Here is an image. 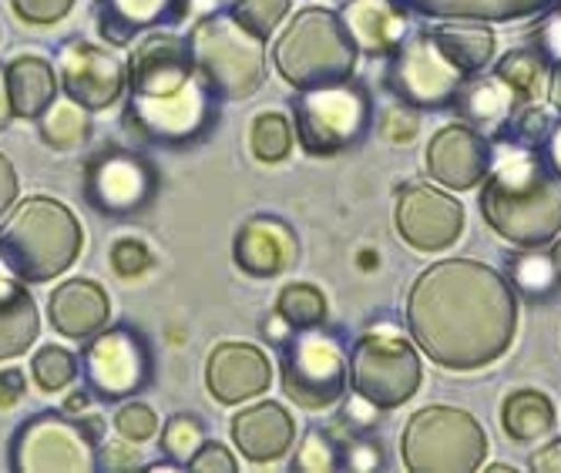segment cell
<instances>
[{
  "label": "cell",
  "mask_w": 561,
  "mask_h": 473,
  "mask_svg": "<svg viewBox=\"0 0 561 473\" xmlns=\"http://www.w3.org/2000/svg\"><path fill=\"white\" fill-rule=\"evenodd\" d=\"M407 333L431 362L454 373L497 362L518 333V292L478 258H444L407 292Z\"/></svg>",
  "instance_id": "obj_1"
},
{
  "label": "cell",
  "mask_w": 561,
  "mask_h": 473,
  "mask_svg": "<svg viewBox=\"0 0 561 473\" xmlns=\"http://www.w3.org/2000/svg\"><path fill=\"white\" fill-rule=\"evenodd\" d=\"M478 205L488 229L515 249L551 245L561 235V172L541 148L497 145Z\"/></svg>",
  "instance_id": "obj_2"
},
{
  "label": "cell",
  "mask_w": 561,
  "mask_h": 473,
  "mask_svg": "<svg viewBox=\"0 0 561 473\" xmlns=\"http://www.w3.org/2000/svg\"><path fill=\"white\" fill-rule=\"evenodd\" d=\"M84 249L75 212L47 195H27L0 226V262L24 282H47L68 273Z\"/></svg>",
  "instance_id": "obj_3"
},
{
  "label": "cell",
  "mask_w": 561,
  "mask_h": 473,
  "mask_svg": "<svg viewBox=\"0 0 561 473\" xmlns=\"http://www.w3.org/2000/svg\"><path fill=\"white\" fill-rule=\"evenodd\" d=\"M356 44L336 11L302 8L273 47L276 71L296 91L343 84L356 71Z\"/></svg>",
  "instance_id": "obj_4"
},
{
  "label": "cell",
  "mask_w": 561,
  "mask_h": 473,
  "mask_svg": "<svg viewBox=\"0 0 561 473\" xmlns=\"http://www.w3.org/2000/svg\"><path fill=\"white\" fill-rule=\"evenodd\" d=\"M188 55L198 81L216 97H249L266 81V41L232 14L202 18L188 34Z\"/></svg>",
  "instance_id": "obj_5"
},
{
  "label": "cell",
  "mask_w": 561,
  "mask_h": 473,
  "mask_svg": "<svg viewBox=\"0 0 561 473\" xmlns=\"http://www.w3.org/2000/svg\"><path fill=\"white\" fill-rule=\"evenodd\" d=\"M488 430L481 419L457 406H424L400 434V460L414 473H471L488 457Z\"/></svg>",
  "instance_id": "obj_6"
},
{
  "label": "cell",
  "mask_w": 561,
  "mask_h": 473,
  "mask_svg": "<svg viewBox=\"0 0 561 473\" xmlns=\"http://www.w3.org/2000/svg\"><path fill=\"white\" fill-rule=\"evenodd\" d=\"M424 362L411 336L377 323L356 336L350 349V387L377 409H397L421 390Z\"/></svg>",
  "instance_id": "obj_7"
},
{
  "label": "cell",
  "mask_w": 561,
  "mask_h": 473,
  "mask_svg": "<svg viewBox=\"0 0 561 473\" xmlns=\"http://www.w3.org/2000/svg\"><path fill=\"white\" fill-rule=\"evenodd\" d=\"M374 128V97L353 78L330 88L299 91L296 138L310 154H340L360 148Z\"/></svg>",
  "instance_id": "obj_8"
},
{
  "label": "cell",
  "mask_w": 561,
  "mask_h": 473,
  "mask_svg": "<svg viewBox=\"0 0 561 473\" xmlns=\"http://www.w3.org/2000/svg\"><path fill=\"white\" fill-rule=\"evenodd\" d=\"M468 74L450 61L431 31L407 34L397 50L387 55V88L407 108L440 112L450 108Z\"/></svg>",
  "instance_id": "obj_9"
},
{
  "label": "cell",
  "mask_w": 561,
  "mask_h": 473,
  "mask_svg": "<svg viewBox=\"0 0 561 473\" xmlns=\"http://www.w3.org/2000/svg\"><path fill=\"white\" fill-rule=\"evenodd\" d=\"M11 466L21 473H88L98 466V424L37 413L11 443Z\"/></svg>",
  "instance_id": "obj_10"
},
{
  "label": "cell",
  "mask_w": 561,
  "mask_h": 473,
  "mask_svg": "<svg viewBox=\"0 0 561 473\" xmlns=\"http://www.w3.org/2000/svg\"><path fill=\"white\" fill-rule=\"evenodd\" d=\"M350 383V356L343 343L320 326L296 330L283 346V390L302 409L333 406Z\"/></svg>",
  "instance_id": "obj_11"
},
{
  "label": "cell",
  "mask_w": 561,
  "mask_h": 473,
  "mask_svg": "<svg viewBox=\"0 0 561 473\" xmlns=\"http://www.w3.org/2000/svg\"><path fill=\"white\" fill-rule=\"evenodd\" d=\"M465 222H468L465 205L444 188L407 185L397 195L393 226L403 245H411L414 252H424V255L447 252L465 235Z\"/></svg>",
  "instance_id": "obj_12"
},
{
  "label": "cell",
  "mask_w": 561,
  "mask_h": 473,
  "mask_svg": "<svg viewBox=\"0 0 561 473\" xmlns=\"http://www.w3.org/2000/svg\"><path fill=\"white\" fill-rule=\"evenodd\" d=\"M84 380L101 400H122L148 383V349L131 330H101L84 349Z\"/></svg>",
  "instance_id": "obj_13"
},
{
  "label": "cell",
  "mask_w": 561,
  "mask_h": 473,
  "mask_svg": "<svg viewBox=\"0 0 561 473\" xmlns=\"http://www.w3.org/2000/svg\"><path fill=\"white\" fill-rule=\"evenodd\" d=\"M424 165L431 182H437L447 192L481 188V182L494 165V141L465 122L444 125L427 141Z\"/></svg>",
  "instance_id": "obj_14"
},
{
  "label": "cell",
  "mask_w": 561,
  "mask_h": 473,
  "mask_svg": "<svg viewBox=\"0 0 561 473\" xmlns=\"http://www.w3.org/2000/svg\"><path fill=\"white\" fill-rule=\"evenodd\" d=\"M209 94L206 84L195 78L172 91V94H148V97H131L128 104V122L151 141L165 145H185L195 141L202 131L209 128Z\"/></svg>",
  "instance_id": "obj_15"
},
{
  "label": "cell",
  "mask_w": 561,
  "mask_h": 473,
  "mask_svg": "<svg viewBox=\"0 0 561 473\" xmlns=\"http://www.w3.org/2000/svg\"><path fill=\"white\" fill-rule=\"evenodd\" d=\"M195 78L192 55H188V41L156 31L138 47L131 50L128 61V88L131 97H148V94H172L185 88Z\"/></svg>",
  "instance_id": "obj_16"
},
{
  "label": "cell",
  "mask_w": 561,
  "mask_h": 473,
  "mask_svg": "<svg viewBox=\"0 0 561 473\" xmlns=\"http://www.w3.org/2000/svg\"><path fill=\"white\" fill-rule=\"evenodd\" d=\"M206 383L213 400L236 406L245 400H256L273 383L270 356L252 343H219L206 362Z\"/></svg>",
  "instance_id": "obj_17"
},
{
  "label": "cell",
  "mask_w": 561,
  "mask_h": 473,
  "mask_svg": "<svg viewBox=\"0 0 561 473\" xmlns=\"http://www.w3.org/2000/svg\"><path fill=\"white\" fill-rule=\"evenodd\" d=\"M61 84L71 101L88 112H101L125 91V68L94 44L75 41L61 50Z\"/></svg>",
  "instance_id": "obj_18"
},
{
  "label": "cell",
  "mask_w": 561,
  "mask_h": 473,
  "mask_svg": "<svg viewBox=\"0 0 561 473\" xmlns=\"http://www.w3.org/2000/svg\"><path fill=\"white\" fill-rule=\"evenodd\" d=\"M151 195V172L141 158L125 151L98 154L88 169V198L101 212H135Z\"/></svg>",
  "instance_id": "obj_19"
},
{
  "label": "cell",
  "mask_w": 561,
  "mask_h": 473,
  "mask_svg": "<svg viewBox=\"0 0 561 473\" xmlns=\"http://www.w3.org/2000/svg\"><path fill=\"white\" fill-rule=\"evenodd\" d=\"M232 443L249 463H276L296 443V419L273 400L242 406L232 416Z\"/></svg>",
  "instance_id": "obj_20"
},
{
  "label": "cell",
  "mask_w": 561,
  "mask_h": 473,
  "mask_svg": "<svg viewBox=\"0 0 561 473\" xmlns=\"http://www.w3.org/2000/svg\"><path fill=\"white\" fill-rule=\"evenodd\" d=\"M236 266L252 276V279H273L279 273H286L296 255H299V242L293 235V229L273 216H256L249 219L239 232H236Z\"/></svg>",
  "instance_id": "obj_21"
},
{
  "label": "cell",
  "mask_w": 561,
  "mask_h": 473,
  "mask_svg": "<svg viewBox=\"0 0 561 473\" xmlns=\"http://www.w3.org/2000/svg\"><path fill=\"white\" fill-rule=\"evenodd\" d=\"M336 14L350 31L356 50H364L370 58H387L411 34V11L400 0H346Z\"/></svg>",
  "instance_id": "obj_22"
},
{
  "label": "cell",
  "mask_w": 561,
  "mask_h": 473,
  "mask_svg": "<svg viewBox=\"0 0 561 473\" xmlns=\"http://www.w3.org/2000/svg\"><path fill=\"white\" fill-rule=\"evenodd\" d=\"M50 326L68 339H91L112 320V299L94 279H68L47 299Z\"/></svg>",
  "instance_id": "obj_23"
},
{
  "label": "cell",
  "mask_w": 561,
  "mask_h": 473,
  "mask_svg": "<svg viewBox=\"0 0 561 473\" xmlns=\"http://www.w3.org/2000/svg\"><path fill=\"white\" fill-rule=\"evenodd\" d=\"M101 8V34L112 44H128L141 31L179 21L188 0H98Z\"/></svg>",
  "instance_id": "obj_24"
},
{
  "label": "cell",
  "mask_w": 561,
  "mask_h": 473,
  "mask_svg": "<svg viewBox=\"0 0 561 473\" xmlns=\"http://www.w3.org/2000/svg\"><path fill=\"white\" fill-rule=\"evenodd\" d=\"M411 14L437 21H518L554 8L558 0H400Z\"/></svg>",
  "instance_id": "obj_25"
},
{
  "label": "cell",
  "mask_w": 561,
  "mask_h": 473,
  "mask_svg": "<svg viewBox=\"0 0 561 473\" xmlns=\"http://www.w3.org/2000/svg\"><path fill=\"white\" fill-rule=\"evenodd\" d=\"M450 108L457 112V118H461L465 125L478 128L481 135L494 138L497 128L512 118V112L518 108V101L512 97V91H507L494 74L484 78V74H474L465 81V88L457 91L454 104Z\"/></svg>",
  "instance_id": "obj_26"
},
{
  "label": "cell",
  "mask_w": 561,
  "mask_h": 473,
  "mask_svg": "<svg viewBox=\"0 0 561 473\" xmlns=\"http://www.w3.org/2000/svg\"><path fill=\"white\" fill-rule=\"evenodd\" d=\"M41 330V315L24 279L0 276V362L31 349Z\"/></svg>",
  "instance_id": "obj_27"
},
{
  "label": "cell",
  "mask_w": 561,
  "mask_h": 473,
  "mask_svg": "<svg viewBox=\"0 0 561 473\" xmlns=\"http://www.w3.org/2000/svg\"><path fill=\"white\" fill-rule=\"evenodd\" d=\"M427 31L468 78L484 74V68H491L497 37L488 27V21H440Z\"/></svg>",
  "instance_id": "obj_28"
},
{
  "label": "cell",
  "mask_w": 561,
  "mask_h": 473,
  "mask_svg": "<svg viewBox=\"0 0 561 473\" xmlns=\"http://www.w3.org/2000/svg\"><path fill=\"white\" fill-rule=\"evenodd\" d=\"M558 427V413H554V403L525 387V390H512L501 403V430L507 440L515 443H538V440H548Z\"/></svg>",
  "instance_id": "obj_29"
},
{
  "label": "cell",
  "mask_w": 561,
  "mask_h": 473,
  "mask_svg": "<svg viewBox=\"0 0 561 473\" xmlns=\"http://www.w3.org/2000/svg\"><path fill=\"white\" fill-rule=\"evenodd\" d=\"M4 71H8V91L18 118H41L47 112V104L58 97L55 68L37 55H21Z\"/></svg>",
  "instance_id": "obj_30"
},
{
  "label": "cell",
  "mask_w": 561,
  "mask_h": 473,
  "mask_svg": "<svg viewBox=\"0 0 561 473\" xmlns=\"http://www.w3.org/2000/svg\"><path fill=\"white\" fill-rule=\"evenodd\" d=\"M504 276L512 282V289L528 299V302H551L561 292L554 258L548 245L541 249H518L504 258Z\"/></svg>",
  "instance_id": "obj_31"
},
{
  "label": "cell",
  "mask_w": 561,
  "mask_h": 473,
  "mask_svg": "<svg viewBox=\"0 0 561 473\" xmlns=\"http://www.w3.org/2000/svg\"><path fill=\"white\" fill-rule=\"evenodd\" d=\"M551 68L554 65L541 55L538 47H518V50H507V55L497 61L494 78L512 91V97L518 104H535L548 94Z\"/></svg>",
  "instance_id": "obj_32"
},
{
  "label": "cell",
  "mask_w": 561,
  "mask_h": 473,
  "mask_svg": "<svg viewBox=\"0 0 561 473\" xmlns=\"http://www.w3.org/2000/svg\"><path fill=\"white\" fill-rule=\"evenodd\" d=\"M276 320L296 333V330H313L327 320V296L313 282H289L276 299Z\"/></svg>",
  "instance_id": "obj_33"
},
{
  "label": "cell",
  "mask_w": 561,
  "mask_h": 473,
  "mask_svg": "<svg viewBox=\"0 0 561 473\" xmlns=\"http://www.w3.org/2000/svg\"><path fill=\"white\" fill-rule=\"evenodd\" d=\"M91 131V122H88V108H81L78 101L65 97V101H50L47 112L41 115V138L58 148V151H68V148H78Z\"/></svg>",
  "instance_id": "obj_34"
},
{
  "label": "cell",
  "mask_w": 561,
  "mask_h": 473,
  "mask_svg": "<svg viewBox=\"0 0 561 473\" xmlns=\"http://www.w3.org/2000/svg\"><path fill=\"white\" fill-rule=\"evenodd\" d=\"M554 118L541 108V104H518L497 135L491 138L494 145H518V148H545L548 135L554 131Z\"/></svg>",
  "instance_id": "obj_35"
},
{
  "label": "cell",
  "mask_w": 561,
  "mask_h": 473,
  "mask_svg": "<svg viewBox=\"0 0 561 473\" xmlns=\"http://www.w3.org/2000/svg\"><path fill=\"white\" fill-rule=\"evenodd\" d=\"M293 122L279 112H263L252 122V131H249V148L252 154L260 158L263 165H276V162H286L289 151H293Z\"/></svg>",
  "instance_id": "obj_36"
},
{
  "label": "cell",
  "mask_w": 561,
  "mask_h": 473,
  "mask_svg": "<svg viewBox=\"0 0 561 473\" xmlns=\"http://www.w3.org/2000/svg\"><path fill=\"white\" fill-rule=\"evenodd\" d=\"M31 377L44 393H58L78 380V356L68 353L65 346L50 343V346L37 349V356L31 359Z\"/></svg>",
  "instance_id": "obj_37"
},
{
  "label": "cell",
  "mask_w": 561,
  "mask_h": 473,
  "mask_svg": "<svg viewBox=\"0 0 561 473\" xmlns=\"http://www.w3.org/2000/svg\"><path fill=\"white\" fill-rule=\"evenodd\" d=\"M289 8H293V0H236V4H232V18L245 31H252L256 37L266 41L286 21Z\"/></svg>",
  "instance_id": "obj_38"
},
{
  "label": "cell",
  "mask_w": 561,
  "mask_h": 473,
  "mask_svg": "<svg viewBox=\"0 0 561 473\" xmlns=\"http://www.w3.org/2000/svg\"><path fill=\"white\" fill-rule=\"evenodd\" d=\"M206 440V427L192 413H175L162 430V450L172 463H188V457Z\"/></svg>",
  "instance_id": "obj_39"
},
{
  "label": "cell",
  "mask_w": 561,
  "mask_h": 473,
  "mask_svg": "<svg viewBox=\"0 0 561 473\" xmlns=\"http://www.w3.org/2000/svg\"><path fill=\"white\" fill-rule=\"evenodd\" d=\"M343 466V457H340V447L333 443L330 434L323 430H310L302 437L296 457H293V470H310V473H320V470H336Z\"/></svg>",
  "instance_id": "obj_40"
},
{
  "label": "cell",
  "mask_w": 561,
  "mask_h": 473,
  "mask_svg": "<svg viewBox=\"0 0 561 473\" xmlns=\"http://www.w3.org/2000/svg\"><path fill=\"white\" fill-rule=\"evenodd\" d=\"M115 430L128 440V443H145L159 434V416L156 409H151L148 403H125L118 413H115Z\"/></svg>",
  "instance_id": "obj_41"
},
{
  "label": "cell",
  "mask_w": 561,
  "mask_h": 473,
  "mask_svg": "<svg viewBox=\"0 0 561 473\" xmlns=\"http://www.w3.org/2000/svg\"><path fill=\"white\" fill-rule=\"evenodd\" d=\"M112 266H115L118 276L135 279V276H141L151 266V255H148V249L138 239H118L112 245Z\"/></svg>",
  "instance_id": "obj_42"
},
{
  "label": "cell",
  "mask_w": 561,
  "mask_h": 473,
  "mask_svg": "<svg viewBox=\"0 0 561 473\" xmlns=\"http://www.w3.org/2000/svg\"><path fill=\"white\" fill-rule=\"evenodd\" d=\"M21 21L27 24H58L71 14L75 0H11Z\"/></svg>",
  "instance_id": "obj_43"
},
{
  "label": "cell",
  "mask_w": 561,
  "mask_h": 473,
  "mask_svg": "<svg viewBox=\"0 0 561 473\" xmlns=\"http://www.w3.org/2000/svg\"><path fill=\"white\" fill-rule=\"evenodd\" d=\"M417 128H421L417 115H414V112H407V104H403V101L397 104V108H390V112L383 115V122H380V131H383V138H387L390 145H411V141L417 138Z\"/></svg>",
  "instance_id": "obj_44"
},
{
  "label": "cell",
  "mask_w": 561,
  "mask_h": 473,
  "mask_svg": "<svg viewBox=\"0 0 561 473\" xmlns=\"http://www.w3.org/2000/svg\"><path fill=\"white\" fill-rule=\"evenodd\" d=\"M188 470H195V473H213V470L232 473L236 470V457L222 443H216V440H202V447L188 457Z\"/></svg>",
  "instance_id": "obj_45"
},
{
  "label": "cell",
  "mask_w": 561,
  "mask_h": 473,
  "mask_svg": "<svg viewBox=\"0 0 561 473\" xmlns=\"http://www.w3.org/2000/svg\"><path fill=\"white\" fill-rule=\"evenodd\" d=\"M535 47L551 65H561V0L554 8H548V18L541 21V27L535 34Z\"/></svg>",
  "instance_id": "obj_46"
},
{
  "label": "cell",
  "mask_w": 561,
  "mask_h": 473,
  "mask_svg": "<svg viewBox=\"0 0 561 473\" xmlns=\"http://www.w3.org/2000/svg\"><path fill=\"white\" fill-rule=\"evenodd\" d=\"M340 457L350 470H383V447L370 437L353 440L346 450H340Z\"/></svg>",
  "instance_id": "obj_47"
},
{
  "label": "cell",
  "mask_w": 561,
  "mask_h": 473,
  "mask_svg": "<svg viewBox=\"0 0 561 473\" xmlns=\"http://www.w3.org/2000/svg\"><path fill=\"white\" fill-rule=\"evenodd\" d=\"M380 413H383V409H377L374 403L360 400V396H356V393H353V403H350V406L343 409L346 424H353V430H356V434H370V430L377 427Z\"/></svg>",
  "instance_id": "obj_48"
},
{
  "label": "cell",
  "mask_w": 561,
  "mask_h": 473,
  "mask_svg": "<svg viewBox=\"0 0 561 473\" xmlns=\"http://www.w3.org/2000/svg\"><path fill=\"white\" fill-rule=\"evenodd\" d=\"M18 192H21V182H18V172L11 165V158L0 154V219H4L11 208H14Z\"/></svg>",
  "instance_id": "obj_49"
},
{
  "label": "cell",
  "mask_w": 561,
  "mask_h": 473,
  "mask_svg": "<svg viewBox=\"0 0 561 473\" xmlns=\"http://www.w3.org/2000/svg\"><path fill=\"white\" fill-rule=\"evenodd\" d=\"M528 466L531 470H545V473H561V440H551L538 453H531Z\"/></svg>",
  "instance_id": "obj_50"
},
{
  "label": "cell",
  "mask_w": 561,
  "mask_h": 473,
  "mask_svg": "<svg viewBox=\"0 0 561 473\" xmlns=\"http://www.w3.org/2000/svg\"><path fill=\"white\" fill-rule=\"evenodd\" d=\"M21 396H24L21 370H4V373H0V406H14Z\"/></svg>",
  "instance_id": "obj_51"
},
{
  "label": "cell",
  "mask_w": 561,
  "mask_h": 473,
  "mask_svg": "<svg viewBox=\"0 0 561 473\" xmlns=\"http://www.w3.org/2000/svg\"><path fill=\"white\" fill-rule=\"evenodd\" d=\"M105 460H108L112 470H125V466H135L138 463V450L135 447L131 450H122V443H115V447H108Z\"/></svg>",
  "instance_id": "obj_52"
},
{
  "label": "cell",
  "mask_w": 561,
  "mask_h": 473,
  "mask_svg": "<svg viewBox=\"0 0 561 473\" xmlns=\"http://www.w3.org/2000/svg\"><path fill=\"white\" fill-rule=\"evenodd\" d=\"M14 118V104H11V91H8V71L0 68V128H8Z\"/></svg>",
  "instance_id": "obj_53"
},
{
  "label": "cell",
  "mask_w": 561,
  "mask_h": 473,
  "mask_svg": "<svg viewBox=\"0 0 561 473\" xmlns=\"http://www.w3.org/2000/svg\"><path fill=\"white\" fill-rule=\"evenodd\" d=\"M541 151H545L548 162L561 172V122L554 125V131L548 135V141H545V148H541Z\"/></svg>",
  "instance_id": "obj_54"
},
{
  "label": "cell",
  "mask_w": 561,
  "mask_h": 473,
  "mask_svg": "<svg viewBox=\"0 0 561 473\" xmlns=\"http://www.w3.org/2000/svg\"><path fill=\"white\" fill-rule=\"evenodd\" d=\"M548 97L554 104V112L561 115V65L551 68V84H548Z\"/></svg>",
  "instance_id": "obj_55"
},
{
  "label": "cell",
  "mask_w": 561,
  "mask_h": 473,
  "mask_svg": "<svg viewBox=\"0 0 561 473\" xmlns=\"http://www.w3.org/2000/svg\"><path fill=\"white\" fill-rule=\"evenodd\" d=\"M551 258H554V269H558V282H561V235L551 242Z\"/></svg>",
  "instance_id": "obj_56"
},
{
  "label": "cell",
  "mask_w": 561,
  "mask_h": 473,
  "mask_svg": "<svg viewBox=\"0 0 561 473\" xmlns=\"http://www.w3.org/2000/svg\"><path fill=\"white\" fill-rule=\"evenodd\" d=\"M488 470H491V473H512L515 466H507V463H491Z\"/></svg>",
  "instance_id": "obj_57"
},
{
  "label": "cell",
  "mask_w": 561,
  "mask_h": 473,
  "mask_svg": "<svg viewBox=\"0 0 561 473\" xmlns=\"http://www.w3.org/2000/svg\"><path fill=\"white\" fill-rule=\"evenodd\" d=\"M0 34H4V31H0Z\"/></svg>",
  "instance_id": "obj_58"
}]
</instances>
